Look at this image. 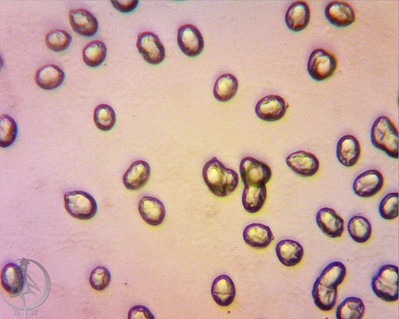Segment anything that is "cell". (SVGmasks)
I'll use <instances>...</instances> for the list:
<instances>
[{
    "instance_id": "1",
    "label": "cell",
    "mask_w": 399,
    "mask_h": 319,
    "mask_svg": "<svg viewBox=\"0 0 399 319\" xmlns=\"http://www.w3.org/2000/svg\"><path fill=\"white\" fill-rule=\"evenodd\" d=\"M202 176L209 190L219 197L231 194L239 182L238 174L226 167L216 157H213L206 163Z\"/></svg>"
},
{
    "instance_id": "2",
    "label": "cell",
    "mask_w": 399,
    "mask_h": 319,
    "mask_svg": "<svg viewBox=\"0 0 399 319\" xmlns=\"http://www.w3.org/2000/svg\"><path fill=\"white\" fill-rule=\"evenodd\" d=\"M373 145L393 158H398V132L393 122L385 116L375 120L371 130Z\"/></svg>"
},
{
    "instance_id": "3",
    "label": "cell",
    "mask_w": 399,
    "mask_h": 319,
    "mask_svg": "<svg viewBox=\"0 0 399 319\" xmlns=\"http://www.w3.org/2000/svg\"><path fill=\"white\" fill-rule=\"evenodd\" d=\"M371 288L381 300L393 302L398 300V268L393 264L384 265L373 277Z\"/></svg>"
},
{
    "instance_id": "4",
    "label": "cell",
    "mask_w": 399,
    "mask_h": 319,
    "mask_svg": "<svg viewBox=\"0 0 399 319\" xmlns=\"http://www.w3.org/2000/svg\"><path fill=\"white\" fill-rule=\"evenodd\" d=\"M64 207L68 213L76 219L87 220L94 217L97 203L89 193L82 190L67 192L64 195Z\"/></svg>"
},
{
    "instance_id": "5",
    "label": "cell",
    "mask_w": 399,
    "mask_h": 319,
    "mask_svg": "<svg viewBox=\"0 0 399 319\" xmlns=\"http://www.w3.org/2000/svg\"><path fill=\"white\" fill-rule=\"evenodd\" d=\"M337 61L334 55L323 48L314 49L308 61V72L316 81H323L334 73Z\"/></svg>"
},
{
    "instance_id": "6",
    "label": "cell",
    "mask_w": 399,
    "mask_h": 319,
    "mask_svg": "<svg viewBox=\"0 0 399 319\" xmlns=\"http://www.w3.org/2000/svg\"><path fill=\"white\" fill-rule=\"evenodd\" d=\"M240 174L244 185H263L271 179L272 172L266 163L251 156L243 158L240 163Z\"/></svg>"
},
{
    "instance_id": "7",
    "label": "cell",
    "mask_w": 399,
    "mask_h": 319,
    "mask_svg": "<svg viewBox=\"0 0 399 319\" xmlns=\"http://www.w3.org/2000/svg\"><path fill=\"white\" fill-rule=\"evenodd\" d=\"M136 47L144 60L151 64H159L166 56L164 46L157 35L145 31L139 34Z\"/></svg>"
},
{
    "instance_id": "8",
    "label": "cell",
    "mask_w": 399,
    "mask_h": 319,
    "mask_svg": "<svg viewBox=\"0 0 399 319\" xmlns=\"http://www.w3.org/2000/svg\"><path fill=\"white\" fill-rule=\"evenodd\" d=\"M177 37L178 46L186 55L193 57L202 52L204 46V39L196 26L190 24L180 26L177 30Z\"/></svg>"
},
{
    "instance_id": "9",
    "label": "cell",
    "mask_w": 399,
    "mask_h": 319,
    "mask_svg": "<svg viewBox=\"0 0 399 319\" xmlns=\"http://www.w3.org/2000/svg\"><path fill=\"white\" fill-rule=\"evenodd\" d=\"M288 104L278 95H267L260 99L255 106V113L261 120L274 122L281 119L285 114Z\"/></svg>"
},
{
    "instance_id": "10",
    "label": "cell",
    "mask_w": 399,
    "mask_h": 319,
    "mask_svg": "<svg viewBox=\"0 0 399 319\" xmlns=\"http://www.w3.org/2000/svg\"><path fill=\"white\" fill-rule=\"evenodd\" d=\"M383 185L382 174L377 170H368L355 178L353 183V190L357 196L369 198L378 193Z\"/></svg>"
},
{
    "instance_id": "11",
    "label": "cell",
    "mask_w": 399,
    "mask_h": 319,
    "mask_svg": "<svg viewBox=\"0 0 399 319\" xmlns=\"http://www.w3.org/2000/svg\"><path fill=\"white\" fill-rule=\"evenodd\" d=\"M285 162L292 171L303 177L313 176L319 169L317 157L304 150L291 153L287 156Z\"/></svg>"
},
{
    "instance_id": "12",
    "label": "cell",
    "mask_w": 399,
    "mask_h": 319,
    "mask_svg": "<svg viewBox=\"0 0 399 319\" xmlns=\"http://www.w3.org/2000/svg\"><path fill=\"white\" fill-rule=\"evenodd\" d=\"M316 223L320 230L331 238L340 237L344 230L343 219L330 208L324 207L316 215Z\"/></svg>"
},
{
    "instance_id": "13",
    "label": "cell",
    "mask_w": 399,
    "mask_h": 319,
    "mask_svg": "<svg viewBox=\"0 0 399 319\" xmlns=\"http://www.w3.org/2000/svg\"><path fill=\"white\" fill-rule=\"evenodd\" d=\"M138 208L141 218L148 224L157 226L163 223L166 210L159 199L151 196H145L139 201Z\"/></svg>"
},
{
    "instance_id": "14",
    "label": "cell",
    "mask_w": 399,
    "mask_h": 319,
    "mask_svg": "<svg viewBox=\"0 0 399 319\" xmlns=\"http://www.w3.org/2000/svg\"><path fill=\"white\" fill-rule=\"evenodd\" d=\"M328 21L337 27H346L355 20V14L351 5L344 1H332L326 7Z\"/></svg>"
},
{
    "instance_id": "15",
    "label": "cell",
    "mask_w": 399,
    "mask_h": 319,
    "mask_svg": "<svg viewBox=\"0 0 399 319\" xmlns=\"http://www.w3.org/2000/svg\"><path fill=\"white\" fill-rule=\"evenodd\" d=\"M69 19L73 30L84 37L94 35L98 28L96 18L85 9H74L69 12Z\"/></svg>"
},
{
    "instance_id": "16",
    "label": "cell",
    "mask_w": 399,
    "mask_h": 319,
    "mask_svg": "<svg viewBox=\"0 0 399 319\" xmlns=\"http://www.w3.org/2000/svg\"><path fill=\"white\" fill-rule=\"evenodd\" d=\"M336 154L338 161L343 165L346 167L355 165L361 154L359 140L353 135L343 136L337 144Z\"/></svg>"
},
{
    "instance_id": "17",
    "label": "cell",
    "mask_w": 399,
    "mask_h": 319,
    "mask_svg": "<svg viewBox=\"0 0 399 319\" xmlns=\"http://www.w3.org/2000/svg\"><path fill=\"white\" fill-rule=\"evenodd\" d=\"M150 176V167L143 161H134L125 171L123 182L125 188L130 190H136L143 187Z\"/></svg>"
},
{
    "instance_id": "18",
    "label": "cell",
    "mask_w": 399,
    "mask_h": 319,
    "mask_svg": "<svg viewBox=\"0 0 399 319\" xmlns=\"http://www.w3.org/2000/svg\"><path fill=\"white\" fill-rule=\"evenodd\" d=\"M310 19V7L304 1L292 3L288 7L285 16L287 26L294 32L304 30L309 24Z\"/></svg>"
},
{
    "instance_id": "19",
    "label": "cell",
    "mask_w": 399,
    "mask_h": 319,
    "mask_svg": "<svg viewBox=\"0 0 399 319\" xmlns=\"http://www.w3.org/2000/svg\"><path fill=\"white\" fill-rule=\"evenodd\" d=\"M242 236L245 242L255 248H265L274 239L270 228L260 223H252L247 226Z\"/></svg>"
},
{
    "instance_id": "20",
    "label": "cell",
    "mask_w": 399,
    "mask_h": 319,
    "mask_svg": "<svg viewBox=\"0 0 399 319\" xmlns=\"http://www.w3.org/2000/svg\"><path fill=\"white\" fill-rule=\"evenodd\" d=\"M211 295L218 305L229 306L236 296V287L231 277L227 275L217 277L211 286Z\"/></svg>"
},
{
    "instance_id": "21",
    "label": "cell",
    "mask_w": 399,
    "mask_h": 319,
    "mask_svg": "<svg viewBox=\"0 0 399 319\" xmlns=\"http://www.w3.org/2000/svg\"><path fill=\"white\" fill-rule=\"evenodd\" d=\"M276 253L282 264L292 267L301 262L303 257L304 250L303 246L296 241L283 239L277 244Z\"/></svg>"
},
{
    "instance_id": "22",
    "label": "cell",
    "mask_w": 399,
    "mask_h": 319,
    "mask_svg": "<svg viewBox=\"0 0 399 319\" xmlns=\"http://www.w3.org/2000/svg\"><path fill=\"white\" fill-rule=\"evenodd\" d=\"M64 77L62 69L57 65L48 64L37 71L35 80L42 89L53 90L62 84Z\"/></svg>"
},
{
    "instance_id": "23",
    "label": "cell",
    "mask_w": 399,
    "mask_h": 319,
    "mask_svg": "<svg viewBox=\"0 0 399 319\" xmlns=\"http://www.w3.org/2000/svg\"><path fill=\"white\" fill-rule=\"evenodd\" d=\"M267 199L265 185H245L242 196V206L249 213H256L261 210Z\"/></svg>"
},
{
    "instance_id": "24",
    "label": "cell",
    "mask_w": 399,
    "mask_h": 319,
    "mask_svg": "<svg viewBox=\"0 0 399 319\" xmlns=\"http://www.w3.org/2000/svg\"><path fill=\"white\" fill-rule=\"evenodd\" d=\"M1 282L6 291L11 294H18L22 290L24 275L19 266L15 263H8L2 268Z\"/></svg>"
},
{
    "instance_id": "25",
    "label": "cell",
    "mask_w": 399,
    "mask_h": 319,
    "mask_svg": "<svg viewBox=\"0 0 399 319\" xmlns=\"http://www.w3.org/2000/svg\"><path fill=\"white\" fill-rule=\"evenodd\" d=\"M312 296L315 305L319 309L329 311L336 304L337 288L324 286L316 280L312 286Z\"/></svg>"
},
{
    "instance_id": "26",
    "label": "cell",
    "mask_w": 399,
    "mask_h": 319,
    "mask_svg": "<svg viewBox=\"0 0 399 319\" xmlns=\"http://www.w3.org/2000/svg\"><path fill=\"white\" fill-rule=\"evenodd\" d=\"M238 88L237 78L231 73H224L216 80L213 87V95L217 100L227 102L235 96Z\"/></svg>"
},
{
    "instance_id": "27",
    "label": "cell",
    "mask_w": 399,
    "mask_h": 319,
    "mask_svg": "<svg viewBox=\"0 0 399 319\" xmlns=\"http://www.w3.org/2000/svg\"><path fill=\"white\" fill-rule=\"evenodd\" d=\"M346 275V268L340 262H332L327 265L317 278L324 286L337 288L342 283Z\"/></svg>"
},
{
    "instance_id": "28",
    "label": "cell",
    "mask_w": 399,
    "mask_h": 319,
    "mask_svg": "<svg viewBox=\"0 0 399 319\" xmlns=\"http://www.w3.org/2000/svg\"><path fill=\"white\" fill-rule=\"evenodd\" d=\"M350 237L357 243L367 241L372 234V228L369 221L363 216L355 215L351 217L347 226Z\"/></svg>"
},
{
    "instance_id": "29",
    "label": "cell",
    "mask_w": 399,
    "mask_h": 319,
    "mask_svg": "<svg viewBox=\"0 0 399 319\" xmlns=\"http://www.w3.org/2000/svg\"><path fill=\"white\" fill-rule=\"evenodd\" d=\"M365 307L357 297H348L338 306L336 318L338 319H360L363 317Z\"/></svg>"
},
{
    "instance_id": "30",
    "label": "cell",
    "mask_w": 399,
    "mask_h": 319,
    "mask_svg": "<svg viewBox=\"0 0 399 319\" xmlns=\"http://www.w3.org/2000/svg\"><path fill=\"white\" fill-rule=\"evenodd\" d=\"M107 48L100 40H94L87 44L82 51L84 62L91 67L100 66L105 60Z\"/></svg>"
},
{
    "instance_id": "31",
    "label": "cell",
    "mask_w": 399,
    "mask_h": 319,
    "mask_svg": "<svg viewBox=\"0 0 399 319\" xmlns=\"http://www.w3.org/2000/svg\"><path fill=\"white\" fill-rule=\"evenodd\" d=\"M94 120L96 126L100 130L109 131L116 123L115 111L109 105L100 104L94 109Z\"/></svg>"
},
{
    "instance_id": "32",
    "label": "cell",
    "mask_w": 399,
    "mask_h": 319,
    "mask_svg": "<svg viewBox=\"0 0 399 319\" xmlns=\"http://www.w3.org/2000/svg\"><path fill=\"white\" fill-rule=\"evenodd\" d=\"M17 135V125L15 120L7 114L0 119V146L6 148L12 145Z\"/></svg>"
},
{
    "instance_id": "33",
    "label": "cell",
    "mask_w": 399,
    "mask_h": 319,
    "mask_svg": "<svg viewBox=\"0 0 399 319\" xmlns=\"http://www.w3.org/2000/svg\"><path fill=\"white\" fill-rule=\"evenodd\" d=\"M71 39V36L66 31L55 29L47 33L45 37V43L51 51L60 52L69 47Z\"/></svg>"
},
{
    "instance_id": "34",
    "label": "cell",
    "mask_w": 399,
    "mask_h": 319,
    "mask_svg": "<svg viewBox=\"0 0 399 319\" xmlns=\"http://www.w3.org/2000/svg\"><path fill=\"white\" fill-rule=\"evenodd\" d=\"M380 216L386 220H393L398 217V193L387 194L378 207Z\"/></svg>"
},
{
    "instance_id": "35",
    "label": "cell",
    "mask_w": 399,
    "mask_h": 319,
    "mask_svg": "<svg viewBox=\"0 0 399 319\" xmlns=\"http://www.w3.org/2000/svg\"><path fill=\"white\" fill-rule=\"evenodd\" d=\"M111 275L108 269L103 266L94 268L89 275L91 286L96 291H103L110 283Z\"/></svg>"
},
{
    "instance_id": "36",
    "label": "cell",
    "mask_w": 399,
    "mask_h": 319,
    "mask_svg": "<svg viewBox=\"0 0 399 319\" xmlns=\"http://www.w3.org/2000/svg\"><path fill=\"white\" fill-rule=\"evenodd\" d=\"M127 318L129 319H154V316L146 307L143 305H136L130 309Z\"/></svg>"
},
{
    "instance_id": "37",
    "label": "cell",
    "mask_w": 399,
    "mask_h": 319,
    "mask_svg": "<svg viewBox=\"0 0 399 319\" xmlns=\"http://www.w3.org/2000/svg\"><path fill=\"white\" fill-rule=\"evenodd\" d=\"M112 6L121 12L127 13L135 10L139 3L137 0L111 1Z\"/></svg>"
}]
</instances>
